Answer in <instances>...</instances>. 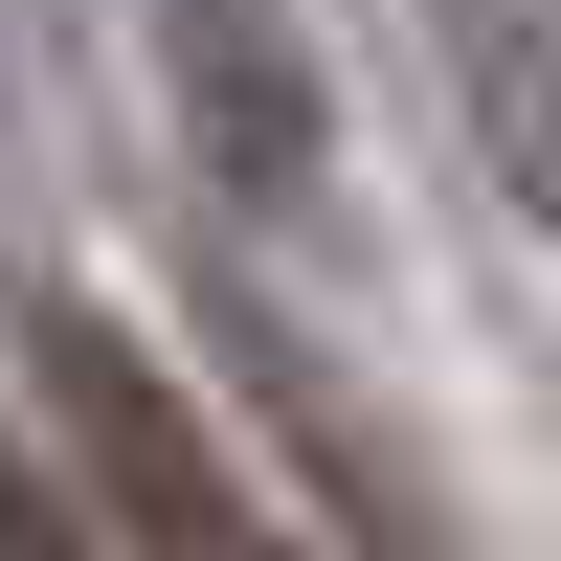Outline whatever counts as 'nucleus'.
Segmentation results:
<instances>
[{
  "instance_id": "1",
  "label": "nucleus",
  "mask_w": 561,
  "mask_h": 561,
  "mask_svg": "<svg viewBox=\"0 0 561 561\" xmlns=\"http://www.w3.org/2000/svg\"><path fill=\"white\" fill-rule=\"evenodd\" d=\"M23 382H45V427H68V472H90L68 517L113 539V561H314V517L225 472V427L158 382V337H135V314L45 293V314H23Z\"/></svg>"
},
{
  "instance_id": "2",
  "label": "nucleus",
  "mask_w": 561,
  "mask_h": 561,
  "mask_svg": "<svg viewBox=\"0 0 561 561\" xmlns=\"http://www.w3.org/2000/svg\"><path fill=\"white\" fill-rule=\"evenodd\" d=\"M158 68H180V135H203V158L248 180L270 225L337 180V113H314V45H293V0H158Z\"/></svg>"
},
{
  "instance_id": "3",
  "label": "nucleus",
  "mask_w": 561,
  "mask_h": 561,
  "mask_svg": "<svg viewBox=\"0 0 561 561\" xmlns=\"http://www.w3.org/2000/svg\"><path fill=\"white\" fill-rule=\"evenodd\" d=\"M427 68H449V135L494 158V203L561 248V0H427Z\"/></svg>"
},
{
  "instance_id": "4",
  "label": "nucleus",
  "mask_w": 561,
  "mask_h": 561,
  "mask_svg": "<svg viewBox=\"0 0 561 561\" xmlns=\"http://www.w3.org/2000/svg\"><path fill=\"white\" fill-rule=\"evenodd\" d=\"M0 561H113V539H90V517H68V494H45V472H23V449H0Z\"/></svg>"
}]
</instances>
